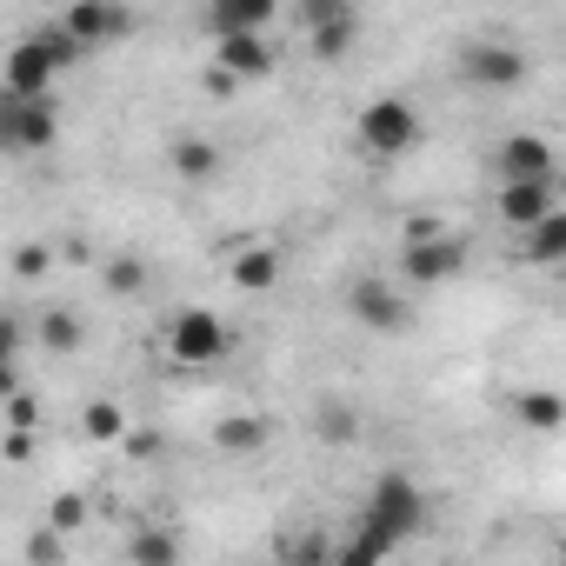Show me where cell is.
Segmentation results:
<instances>
[{
  "instance_id": "obj_16",
  "label": "cell",
  "mask_w": 566,
  "mask_h": 566,
  "mask_svg": "<svg viewBox=\"0 0 566 566\" xmlns=\"http://www.w3.org/2000/svg\"><path fill=\"white\" fill-rule=\"evenodd\" d=\"M233 287L240 294H273L280 287V247H266V240L233 247Z\"/></svg>"
},
{
  "instance_id": "obj_8",
  "label": "cell",
  "mask_w": 566,
  "mask_h": 566,
  "mask_svg": "<svg viewBox=\"0 0 566 566\" xmlns=\"http://www.w3.org/2000/svg\"><path fill=\"white\" fill-rule=\"evenodd\" d=\"M347 314H354L367 334H407L413 301L394 287V280H354V287H347Z\"/></svg>"
},
{
  "instance_id": "obj_4",
  "label": "cell",
  "mask_w": 566,
  "mask_h": 566,
  "mask_svg": "<svg viewBox=\"0 0 566 566\" xmlns=\"http://www.w3.org/2000/svg\"><path fill=\"white\" fill-rule=\"evenodd\" d=\"M460 266H467V240L460 233H440L433 220L407 227V247H400V280L407 287H447Z\"/></svg>"
},
{
  "instance_id": "obj_27",
  "label": "cell",
  "mask_w": 566,
  "mask_h": 566,
  "mask_svg": "<svg viewBox=\"0 0 566 566\" xmlns=\"http://www.w3.org/2000/svg\"><path fill=\"white\" fill-rule=\"evenodd\" d=\"M340 8H354V0H301V14H307V21H321V14H340Z\"/></svg>"
},
{
  "instance_id": "obj_5",
  "label": "cell",
  "mask_w": 566,
  "mask_h": 566,
  "mask_svg": "<svg viewBox=\"0 0 566 566\" xmlns=\"http://www.w3.org/2000/svg\"><path fill=\"white\" fill-rule=\"evenodd\" d=\"M460 81L473 94H520L533 81V61H526V48H513L500 34H480V41L460 48Z\"/></svg>"
},
{
  "instance_id": "obj_1",
  "label": "cell",
  "mask_w": 566,
  "mask_h": 566,
  "mask_svg": "<svg viewBox=\"0 0 566 566\" xmlns=\"http://www.w3.org/2000/svg\"><path fill=\"white\" fill-rule=\"evenodd\" d=\"M87 48L67 34V21H54V28H41V34H28V41L8 48V61H0V87H8V94H54V81Z\"/></svg>"
},
{
  "instance_id": "obj_21",
  "label": "cell",
  "mask_w": 566,
  "mask_h": 566,
  "mask_svg": "<svg viewBox=\"0 0 566 566\" xmlns=\"http://www.w3.org/2000/svg\"><path fill=\"white\" fill-rule=\"evenodd\" d=\"M81 340H87V327H81V314H67V307H54V314L41 321V347H48V354H61V360H67V354H81Z\"/></svg>"
},
{
  "instance_id": "obj_24",
  "label": "cell",
  "mask_w": 566,
  "mask_h": 566,
  "mask_svg": "<svg viewBox=\"0 0 566 566\" xmlns=\"http://www.w3.org/2000/svg\"><path fill=\"white\" fill-rule=\"evenodd\" d=\"M314 427H321L327 440H354V427H360V420H354L347 407H321V413H314Z\"/></svg>"
},
{
  "instance_id": "obj_20",
  "label": "cell",
  "mask_w": 566,
  "mask_h": 566,
  "mask_svg": "<svg viewBox=\"0 0 566 566\" xmlns=\"http://www.w3.org/2000/svg\"><path fill=\"white\" fill-rule=\"evenodd\" d=\"M101 287H107V301H140L147 294V260L140 253H114L101 266Z\"/></svg>"
},
{
  "instance_id": "obj_3",
  "label": "cell",
  "mask_w": 566,
  "mask_h": 566,
  "mask_svg": "<svg viewBox=\"0 0 566 566\" xmlns=\"http://www.w3.org/2000/svg\"><path fill=\"white\" fill-rule=\"evenodd\" d=\"M360 520L407 546V539L427 526V486H420L413 473L387 467V473H374V486H367V500H360Z\"/></svg>"
},
{
  "instance_id": "obj_17",
  "label": "cell",
  "mask_w": 566,
  "mask_h": 566,
  "mask_svg": "<svg viewBox=\"0 0 566 566\" xmlns=\"http://www.w3.org/2000/svg\"><path fill=\"white\" fill-rule=\"evenodd\" d=\"M354 41H360V21H354V8L307 21V48H314V61H347V54H354Z\"/></svg>"
},
{
  "instance_id": "obj_18",
  "label": "cell",
  "mask_w": 566,
  "mask_h": 566,
  "mask_svg": "<svg viewBox=\"0 0 566 566\" xmlns=\"http://www.w3.org/2000/svg\"><path fill=\"white\" fill-rule=\"evenodd\" d=\"M273 440V420H260V413H227L220 427H213V447L227 453V460H247V453H260Z\"/></svg>"
},
{
  "instance_id": "obj_28",
  "label": "cell",
  "mask_w": 566,
  "mask_h": 566,
  "mask_svg": "<svg viewBox=\"0 0 566 566\" xmlns=\"http://www.w3.org/2000/svg\"><path fill=\"white\" fill-rule=\"evenodd\" d=\"M28 559H34V566H41V559H61V539H54V533H41V539L28 546Z\"/></svg>"
},
{
  "instance_id": "obj_19",
  "label": "cell",
  "mask_w": 566,
  "mask_h": 566,
  "mask_svg": "<svg viewBox=\"0 0 566 566\" xmlns=\"http://www.w3.org/2000/svg\"><path fill=\"white\" fill-rule=\"evenodd\" d=\"M513 413H520V427H533V433H559V427H566V394L526 387V394L513 400Z\"/></svg>"
},
{
  "instance_id": "obj_12",
  "label": "cell",
  "mask_w": 566,
  "mask_h": 566,
  "mask_svg": "<svg viewBox=\"0 0 566 566\" xmlns=\"http://www.w3.org/2000/svg\"><path fill=\"white\" fill-rule=\"evenodd\" d=\"M500 180H553V140L546 134H506L500 140Z\"/></svg>"
},
{
  "instance_id": "obj_22",
  "label": "cell",
  "mask_w": 566,
  "mask_h": 566,
  "mask_svg": "<svg viewBox=\"0 0 566 566\" xmlns=\"http://www.w3.org/2000/svg\"><path fill=\"white\" fill-rule=\"evenodd\" d=\"M127 559H134V566H174V559H180V539H174V533H134Z\"/></svg>"
},
{
  "instance_id": "obj_13",
  "label": "cell",
  "mask_w": 566,
  "mask_h": 566,
  "mask_svg": "<svg viewBox=\"0 0 566 566\" xmlns=\"http://www.w3.org/2000/svg\"><path fill=\"white\" fill-rule=\"evenodd\" d=\"M280 0H207V34H266Z\"/></svg>"
},
{
  "instance_id": "obj_25",
  "label": "cell",
  "mask_w": 566,
  "mask_h": 566,
  "mask_svg": "<svg viewBox=\"0 0 566 566\" xmlns=\"http://www.w3.org/2000/svg\"><path fill=\"white\" fill-rule=\"evenodd\" d=\"M81 520H87V500H81V493H61V500H54V526H61V533H74Z\"/></svg>"
},
{
  "instance_id": "obj_11",
  "label": "cell",
  "mask_w": 566,
  "mask_h": 566,
  "mask_svg": "<svg viewBox=\"0 0 566 566\" xmlns=\"http://www.w3.org/2000/svg\"><path fill=\"white\" fill-rule=\"evenodd\" d=\"M559 207V180H500V220L520 233V227H533L539 213H553Z\"/></svg>"
},
{
  "instance_id": "obj_23",
  "label": "cell",
  "mask_w": 566,
  "mask_h": 566,
  "mask_svg": "<svg viewBox=\"0 0 566 566\" xmlns=\"http://www.w3.org/2000/svg\"><path fill=\"white\" fill-rule=\"evenodd\" d=\"M81 427H87V440H120V433H127V413H120L114 400H94Z\"/></svg>"
},
{
  "instance_id": "obj_2",
  "label": "cell",
  "mask_w": 566,
  "mask_h": 566,
  "mask_svg": "<svg viewBox=\"0 0 566 566\" xmlns=\"http://www.w3.org/2000/svg\"><path fill=\"white\" fill-rule=\"evenodd\" d=\"M354 140H360L367 160H407V154L427 140V120H420V107H413L407 94H380V101L360 107Z\"/></svg>"
},
{
  "instance_id": "obj_29",
  "label": "cell",
  "mask_w": 566,
  "mask_h": 566,
  "mask_svg": "<svg viewBox=\"0 0 566 566\" xmlns=\"http://www.w3.org/2000/svg\"><path fill=\"white\" fill-rule=\"evenodd\" d=\"M559 553H566V526H559Z\"/></svg>"
},
{
  "instance_id": "obj_15",
  "label": "cell",
  "mask_w": 566,
  "mask_h": 566,
  "mask_svg": "<svg viewBox=\"0 0 566 566\" xmlns=\"http://www.w3.org/2000/svg\"><path fill=\"white\" fill-rule=\"evenodd\" d=\"M526 266H566V207L539 213L533 227H520V247H513Z\"/></svg>"
},
{
  "instance_id": "obj_14",
  "label": "cell",
  "mask_w": 566,
  "mask_h": 566,
  "mask_svg": "<svg viewBox=\"0 0 566 566\" xmlns=\"http://www.w3.org/2000/svg\"><path fill=\"white\" fill-rule=\"evenodd\" d=\"M167 167H174L187 187H207V180H220L227 160H220V147H213L207 134H174V140H167Z\"/></svg>"
},
{
  "instance_id": "obj_6",
  "label": "cell",
  "mask_w": 566,
  "mask_h": 566,
  "mask_svg": "<svg viewBox=\"0 0 566 566\" xmlns=\"http://www.w3.org/2000/svg\"><path fill=\"white\" fill-rule=\"evenodd\" d=\"M227 347H233V334H227V321L213 307H180L167 321V360L174 367H220Z\"/></svg>"
},
{
  "instance_id": "obj_10",
  "label": "cell",
  "mask_w": 566,
  "mask_h": 566,
  "mask_svg": "<svg viewBox=\"0 0 566 566\" xmlns=\"http://www.w3.org/2000/svg\"><path fill=\"white\" fill-rule=\"evenodd\" d=\"M213 67H227L240 87H247V81H273L280 48H273V34H220V41H213Z\"/></svg>"
},
{
  "instance_id": "obj_26",
  "label": "cell",
  "mask_w": 566,
  "mask_h": 566,
  "mask_svg": "<svg viewBox=\"0 0 566 566\" xmlns=\"http://www.w3.org/2000/svg\"><path fill=\"white\" fill-rule=\"evenodd\" d=\"M48 260H54L48 247H21V253H14V273H21V280H41V273H48Z\"/></svg>"
},
{
  "instance_id": "obj_9",
  "label": "cell",
  "mask_w": 566,
  "mask_h": 566,
  "mask_svg": "<svg viewBox=\"0 0 566 566\" xmlns=\"http://www.w3.org/2000/svg\"><path fill=\"white\" fill-rule=\"evenodd\" d=\"M61 21H67V34H74L87 54H94V48H114V41L134 34V8H127V0H74Z\"/></svg>"
},
{
  "instance_id": "obj_7",
  "label": "cell",
  "mask_w": 566,
  "mask_h": 566,
  "mask_svg": "<svg viewBox=\"0 0 566 566\" xmlns=\"http://www.w3.org/2000/svg\"><path fill=\"white\" fill-rule=\"evenodd\" d=\"M0 140L14 154H41L61 140V101L54 94H0Z\"/></svg>"
}]
</instances>
